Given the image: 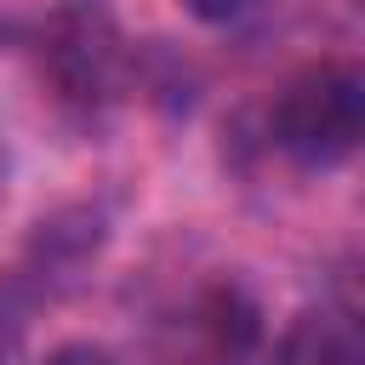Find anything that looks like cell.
Here are the masks:
<instances>
[{
    "mask_svg": "<svg viewBox=\"0 0 365 365\" xmlns=\"http://www.w3.org/2000/svg\"><path fill=\"white\" fill-rule=\"evenodd\" d=\"M365 131V74L354 63H314L268 103V137L302 165H336Z\"/></svg>",
    "mask_w": 365,
    "mask_h": 365,
    "instance_id": "1",
    "label": "cell"
},
{
    "mask_svg": "<svg viewBox=\"0 0 365 365\" xmlns=\"http://www.w3.org/2000/svg\"><path fill=\"white\" fill-rule=\"evenodd\" d=\"M125 40L114 17L91 0H68L40 29V74L51 80L57 103L68 108H108L125 91Z\"/></svg>",
    "mask_w": 365,
    "mask_h": 365,
    "instance_id": "2",
    "label": "cell"
},
{
    "mask_svg": "<svg viewBox=\"0 0 365 365\" xmlns=\"http://www.w3.org/2000/svg\"><path fill=\"white\" fill-rule=\"evenodd\" d=\"M274 365H365V342L359 325L336 308H308L285 325Z\"/></svg>",
    "mask_w": 365,
    "mask_h": 365,
    "instance_id": "3",
    "label": "cell"
},
{
    "mask_svg": "<svg viewBox=\"0 0 365 365\" xmlns=\"http://www.w3.org/2000/svg\"><path fill=\"white\" fill-rule=\"evenodd\" d=\"M40 365H114V354L97 348V342H63V348H51Z\"/></svg>",
    "mask_w": 365,
    "mask_h": 365,
    "instance_id": "4",
    "label": "cell"
},
{
    "mask_svg": "<svg viewBox=\"0 0 365 365\" xmlns=\"http://www.w3.org/2000/svg\"><path fill=\"white\" fill-rule=\"evenodd\" d=\"M194 17H205V23H228V17H240L251 0H182Z\"/></svg>",
    "mask_w": 365,
    "mask_h": 365,
    "instance_id": "5",
    "label": "cell"
},
{
    "mask_svg": "<svg viewBox=\"0 0 365 365\" xmlns=\"http://www.w3.org/2000/svg\"><path fill=\"white\" fill-rule=\"evenodd\" d=\"M6 354H11V336H6V325H0V365H6Z\"/></svg>",
    "mask_w": 365,
    "mask_h": 365,
    "instance_id": "6",
    "label": "cell"
}]
</instances>
